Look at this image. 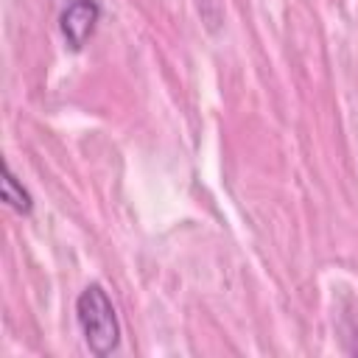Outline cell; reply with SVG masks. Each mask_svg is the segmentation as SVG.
Segmentation results:
<instances>
[{
	"instance_id": "1",
	"label": "cell",
	"mask_w": 358,
	"mask_h": 358,
	"mask_svg": "<svg viewBox=\"0 0 358 358\" xmlns=\"http://www.w3.org/2000/svg\"><path fill=\"white\" fill-rule=\"evenodd\" d=\"M76 319L84 336V344L92 355L106 358L120 344V322L115 305L101 282H90L76 299Z\"/></svg>"
},
{
	"instance_id": "2",
	"label": "cell",
	"mask_w": 358,
	"mask_h": 358,
	"mask_svg": "<svg viewBox=\"0 0 358 358\" xmlns=\"http://www.w3.org/2000/svg\"><path fill=\"white\" fill-rule=\"evenodd\" d=\"M98 17H101L98 0H67V6L62 8V17H59V28L73 50H81L87 45V39L95 31Z\"/></svg>"
},
{
	"instance_id": "3",
	"label": "cell",
	"mask_w": 358,
	"mask_h": 358,
	"mask_svg": "<svg viewBox=\"0 0 358 358\" xmlns=\"http://www.w3.org/2000/svg\"><path fill=\"white\" fill-rule=\"evenodd\" d=\"M0 196H3V201H6L11 210H17V213H22V215H28V213L34 210V199H31V193L17 182V176H14V171L8 168V162H3Z\"/></svg>"
}]
</instances>
